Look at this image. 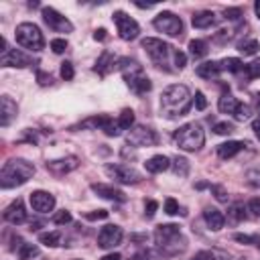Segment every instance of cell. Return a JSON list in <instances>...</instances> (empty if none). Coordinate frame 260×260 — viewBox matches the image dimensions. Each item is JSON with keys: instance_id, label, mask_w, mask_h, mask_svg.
<instances>
[{"instance_id": "6da1fadb", "label": "cell", "mask_w": 260, "mask_h": 260, "mask_svg": "<svg viewBox=\"0 0 260 260\" xmlns=\"http://www.w3.org/2000/svg\"><path fill=\"white\" fill-rule=\"evenodd\" d=\"M160 110H162V114L167 118L185 116L191 110V93H189V87L183 85V83L169 85L160 93Z\"/></svg>"}, {"instance_id": "7a4b0ae2", "label": "cell", "mask_w": 260, "mask_h": 260, "mask_svg": "<svg viewBox=\"0 0 260 260\" xmlns=\"http://www.w3.org/2000/svg\"><path fill=\"white\" fill-rule=\"evenodd\" d=\"M35 175V165L24 160V158H10L4 162L0 171V187L2 189H12L18 185H24L30 177Z\"/></svg>"}, {"instance_id": "3957f363", "label": "cell", "mask_w": 260, "mask_h": 260, "mask_svg": "<svg viewBox=\"0 0 260 260\" xmlns=\"http://www.w3.org/2000/svg\"><path fill=\"white\" fill-rule=\"evenodd\" d=\"M154 242L156 248L165 254V256H177L185 250L187 242L179 230L177 223H162L154 230Z\"/></svg>"}, {"instance_id": "277c9868", "label": "cell", "mask_w": 260, "mask_h": 260, "mask_svg": "<svg viewBox=\"0 0 260 260\" xmlns=\"http://www.w3.org/2000/svg\"><path fill=\"white\" fill-rule=\"evenodd\" d=\"M116 67L122 71L124 81L128 83V87L134 93H146V91H150L152 83L146 77L142 65H138V61H134V59H118V65Z\"/></svg>"}, {"instance_id": "5b68a950", "label": "cell", "mask_w": 260, "mask_h": 260, "mask_svg": "<svg viewBox=\"0 0 260 260\" xmlns=\"http://www.w3.org/2000/svg\"><path fill=\"white\" fill-rule=\"evenodd\" d=\"M175 142L179 148L187 150V152H195L203 146L205 142V132L201 128L199 122H189V124H183L175 134H173Z\"/></svg>"}, {"instance_id": "8992f818", "label": "cell", "mask_w": 260, "mask_h": 260, "mask_svg": "<svg viewBox=\"0 0 260 260\" xmlns=\"http://www.w3.org/2000/svg\"><path fill=\"white\" fill-rule=\"evenodd\" d=\"M16 35V43L28 51H41L45 47V39H43V32L37 24L32 22H20L14 30Z\"/></svg>"}, {"instance_id": "52a82bcc", "label": "cell", "mask_w": 260, "mask_h": 260, "mask_svg": "<svg viewBox=\"0 0 260 260\" xmlns=\"http://www.w3.org/2000/svg\"><path fill=\"white\" fill-rule=\"evenodd\" d=\"M152 24H154L156 30H160V32H165L169 37H179L183 32V20L177 14L167 12V10L160 12V14H156L154 20H152Z\"/></svg>"}, {"instance_id": "ba28073f", "label": "cell", "mask_w": 260, "mask_h": 260, "mask_svg": "<svg viewBox=\"0 0 260 260\" xmlns=\"http://www.w3.org/2000/svg\"><path fill=\"white\" fill-rule=\"evenodd\" d=\"M126 140L132 146H156L158 144L156 132L152 128H148V126H142V124L132 126L130 132L126 134Z\"/></svg>"}, {"instance_id": "9c48e42d", "label": "cell", "mask_w": 260, "mask_h": 260, "mask_svg": "<svg viewBox=\"0 0 260 260\" xmlns=\"http://www.w3.org/2000/svg\"><path fill=\"white\" fill-rule=\"evenodd\" d=\"M114 22H116V28H118L120 39H124V41H134L138 37V32H140L138 22L132 16H128L126 12H122V10H116L114 12Z\"/></svg>"}, {"instance_id": "30bf717a", "label": "cell", "mask_w": 260, "mask_h": 260, "mask_svg": "<svg viewBox=\"0 0 260 260\" xmlns=\"http://www.w3.org/2000/svg\"><path fill=\"white\" fill-rule=\"evenodd\" d=\"M106 173H108L114 181H118V183H122V185H136V183L142 179L136 169H132V167H128V165H120V162H116V165H106Z\"/></svg>"}, {"instance_id": "8fae6325", "label": "cell", "mask_w": 260, "mask_h": 260, "mask_svg": "<svg viewBox=\"0 0 260 260\" xmlns=\"http://www.w3.org/2000/svg\"><path fill=\"white\" fill-rule=\"evenodd\" d=\"M140 45H142V49L148 53V57H150L154 63H158V65H162L165 59H167V55L171 53V45L165 43V41H160V39L146 37V39H142Z\"/></svg>"}, {"instance_id": "7c38bea8", "label": "cell", "mask_w": 260, "mask_h": 260, "mask_svg": "<svg viewBox=\"0 0 260 260\" xmlns=\"http://www.w3.org/2000/svg\"><path fill=\"white\" fill-rule=\"evenodd\" d=\"M43 20H45L47 26L53 28L55 32H71V30H73V24L69 22V18L63 16L61 12H57V10L51 8V6H45V8H43Z\"/></svg>"}, {"instance_id": "4fadbf2b", "label": "cell", "mask_w": 260, "mask_h": 260, "mask_svg": "<svg viewBox=\"0 0 260 260\" xmlns=\"http://www.w3.org/2000/svg\"><path fill=\"white\" fill-rule=\"evenodd\" d=\"M122 238H124L122 228H120V225H114V223H108V225H104V228L100 230V234H98V246L104 248V250H110V248L118 246V244L122 242Z\"/></svg>"}, {"instance_id": "5bb4252c", "label": "cell", "mask_w": 260, "mask_h": 260, "mask_svg": "<svg viewBox=\"0 0 260 260\" xmlns=\"http://www.w3.org/2000/svg\"><path fill=\"white\" fill-rule=\"evenodd\" d=\"M28 201H30V207L37 213H49L55 207V197L51 193H47V191H32Z\"/></svg>"}, {"instance_id": "9a60e30c", "label": "cell", "mask_w": 260, "mask_h": 260, "mask_svg": "<svg viewBox=\"0 0 260 260\" xmlns=\"http://www.w3.org/2000/svg\"><path fill=\"white\" fill-rule=\"evenodd\" d=\"M30 63H35V61L18 49H8L4 55H0V65H4V67H28Z\"/></svg>"}, {"instance_id": "2e32d148", "label": "cell", "mask_w": 260, "mask_h": 260, "mask_svg": "<svg viewBox=\"0 0 260 260\" xmlns=\"http://www.w3.org/2000/svg\"><path fill=\"white\" fill-rule=\"evenodd\" d=\"M2 217H4V221L12 223V225H20V223H24V221H26V209H24V203H22L20 199L12 201V203L4 209Z\"/></svg>"}, {"instance_id": "e0dca14e", "label": "cell", "mask_w": 260, "mask_h": 260, "mask_svg": "<svg viewBox=\"0 0 260 260\" xmlns=\"http://www.w3.org/2000/svg\"><path fill=\"white\" fill-rule=\"evenodd\" d=\"M77 167H79V158H77V156H65V158L49 160V162H47V169H49L53 175H57V177L67 175V173L75 171Z\"/></svg>"}, {"instance_id": "ac0fdd59", "label": "cell", "mask_w": 260, "mask_h": 260, "mask_svg": "<svg viewBox=\"0 0 260 260\" xmlns=\"http://www.w3.org/2000/svg\"><path fill=\"white\" fill-rule=\"evenodd\" d=\"M91 191L98 193L104 199H110V201H120V203L126 201L124 191H120L116 187H110V185H104V183H91Z\"/></svg>"}, {"instance_id": "d6986e66", "label": "cell", "mask_w": 260, "mask_h": 260, "mask_svg": "<svg viewBox=\"0 0 260 260\" xmlns=\"http://www.w3.org/2000/svg\"><path fill=\"white\" fill-rule=\"evenodd\" d=\"M219 22V16L211 10H201V12H195L193 18H191V24L195 28H209V26H215Z\"/></svg>"}, {"instance_id": "ffe728a7", "label": "cell", "mask_w": 260, "mask_h": 260, "mask_svg": "<svg viewBox=\"0 0 260 260\" xmlns=\"http://www.w3.org/2000/svg\"><path fill=\"white\" fill-rule=\"evenodd\" d=\"M14 116H16V104L12 102L10 95H2V100H0V126L6 128Z\"/></svg>"}, {"instance_id": "44dd1931", "label": "cell", "mask_w": 260, "mask_h": 260, "mask_svg": "<svg viewBox=\"0 0 260 260\" xmlns=\"http://www.w3.org/2000/svg\"><path fill=\"white\" fill-rule=\"evenodd\" d=\"M118 65V59H116V55L112 53V51H102V55L98 57V61H95V71L100 73V75H108L114 67Z\"/></svg>"}, {"instance_id": "7402d4cb", "label": "cell", "mask_w": 260, "mask_h": 260, "mask_svg": "<svg viewBox=\"0 0 260 260\" xmlns=\"http://www.w3.org/2000/svg\"><path fill=\"white\" fill-rule=\"evenodd\" d=\"M248 144L244 142V140H228V142H223V144H219L217 146V154H219V158H223V160H228V158H234L240 150H244Z\"/></svg>"}, {"instance_id": "603a6c76", "label": "cell", "mask_w": 260, "mask_h": 260, "mask_svg": "<svg viewBox=\"0 0 260 260\" xmlns=\"http://www.w3.org/2000/svg\"><path fill=\"white\" fill-rule=\"evenodd\" d=\"M203 219H205V223H207L213 232L221 230V228H223V223H225L223 213H221L219 209H215V207H207V209L203 211Z\"/></svg>"}, {"instance_id": "cb8c5ba5", "label": "cell", "mask_w": 260, "mask_h": 260, "mask_svg": "<svg viewBox=\"0 0 260 260\" xmlns=\"http://www.w3.org/2000/svg\"><path fill=\"white\" fill-rule=\"evenodd\" d=\"M169 167H171V158L165 156V154H154V156H150V158L144 162V169H146L148 173H162V171H167Z\"/></svg>"}, {"instance_id": "d4e9b609", "label": "cell", "mask_w": 260, "mask_h": 260, "mask_svg": "<svg viewBox=\"0 0 260 260\" xmlns=\"http://www.w3.org/2000/svg\"><path fill=\"white\" fill-rule=\"evenodd\" d=\"M195 73H197L199 77H203V79H215V77L221 73V65L215 63V61H205V63L197 65Z\"/></svg>"}, {"instance_id": "484cf974", "label": "cell", "mask_w": 260, "mask_h": 260, "mask_svg": "<svg viewBox=\"0 0 260 260\" xmlns=\"http://www.w3.org/2000/svg\"><path fill=\"white\" fill-rule=\"evenodd\" d=\"M110 122H112L110 116L100 114V116H89V118H85V120L79 124V128H102V130H104Z\"/></svg>"}, {"instance_id": "4316f807", "label": "cell", "mask_w": 260, "mask_h": 260, "mask_svg": "<svg viewBox=\"0 0 260 260\" xmlns=\"http://www.w3.org/2000/svg\"><path fill=\"white\" fill-rule=\"evenodd\" d=\"M228 219H230L232 223H240V221L246 219V207H244L242 201H236V203H232V205L228 207Z\"/></svg>"}, {"instance_id": "83f0119b", "label": "cell", "mask_w": 260, "mask_h": 260, "mask_svg": "<svg viewBox=\"0 0 260 260\" xmlns=\"http://www.w3.org/2000/svg\"><path fill=\"white\" fill-rule=\"evenodd\" d=\"M207 43L205 41H201V39H193V41H189V53H191V57L193 59H201V57H205L207 55Z\"/></svg>"}, {"instance_id": "f1b7e54d", "label": "cell", "mask_w": 260, "mask_h": 260, "mask_svg": "<svg viewBox=\"0 0 260 260\" xmlns=\"http://www.w3.org/2000/svg\"><path fill=\"white\" fill-rule=\"evenodd\" d=\"M236 106H238V100H236L230 91H228V93H223V95L219 98V104H217V108H219V112H221V114H234Z\"/></svg>"}, {"instance_id": "f546056e", "label": "cell", "mask_w": 260, "mask_h": 260, "mask_svg": "<svg viewBox=\"0 0 260 260\" xmlns=\"http://www.w3.org/2000/svg\"><path fill=\"white\" fill-rule=\"evenodd\" d=\"M171 167H173V173L177 177H187L189 175V160L185 156H175L173 162H171Z\"/></svg>"}, {"instance_id": "4dcf8cb0", "label": "cell", "mask_w": 260, "mask_h": 260, "mask_svg": "<svg viewBox=\"0 0 260 260\" xmlns=\"http://www.w3.org/2000/svg\"><path fill=\"white\" fill-rule=\"evenodd\" d=\"M219 65H221V71H230V73H238L244 69V63L238 57H225Z\"/></svg>"}, {"instance_id": "1f68e13d", "label": "cell", "mask_w": 260, "mask_h": 260, "mask_svg": "<svg viewBox=\"0 0 260 260\" xmlns=\"http://www.w3.org/2000/svg\"><path fill=\"white\" fill-rule=\"evenodd\" d=\"M258 49H260V45H258L256 39H244V41L238 43V51L244 53V55H254Z\"/></svg>"}, {"instance_id": "d6a6232c", "label": "cell", "mask_w": 260, "mask_h": 260, "mask_svg": "<svg viewBox=\"0 0 260 260\" xmlns=\"http://www.w3.org/2000/svg\"><path fill=\"white\" fill-rule=\"evenodd\" d=\"M39 242H41V244H45V246L55 248V246H59V244H61V232H45V234H41V236H39Z\"/></svg>"}, {"instance_id": "836d02e7", "label": "cell", "mask_w": 260, "mask_h": 260, "mask_svg": "<svg viewBox=\"0 0 260 260\" xmlns=\"http://www.w3.org/2000/svg\"><path fill=\"white\" fill-rule=\"evenodd\" d=\"M234 118H236L238 122L250 120V118H252V108H250L248 104H240V102H238V106H236V110H234Z\"/></svg>"}, {"instance_id": "e575fe53", "label": "cell", "mask_w": 260, "mask_h": 260, "mask_svg": "<svg viewBox=\"0 0 260 260\" xmlns=\"http://www.w3.org/2000/svg\"><path fill=\"white\" fill-rule=\"evenodd\" d=\"M118 124L122 126V130H130V128L134 126V112H132L130 108L122 110V114H120V118H118Z\"/></svg>"}, {"instance_id": "d590c367", "label": "cell", "mask_w": 260, "mask_h": 260, "mask_svg": "<svg viewBox=\"0 0 260 260\" xmlns=\"http://www.w3.org/2000/svg\"><path fill=\"white\" fill-rule=\"evenodd\" d=\"M39 248L37 246H32V244H22L20 246V250H18V258L20 260H30V258H35V256H39Z\"/></svg>"}, {"instance_id": "8d00e7d4", "label": "cell", "mask_w": 260, "mask_h": 260, "mask_svg": "<svg viewBox=\"0 0 260 260\" xmlns=\"http://www.w3.org/2000/svg\"><path fill=\"white\" fill-rule=\"evenodd\" d=\"M244 73H246L248 79L260 77V59H254V61H250L248 65H244Z\"/></svg>"}, {"instance_id": "74e56055", "label": "cell", "mask_w": 260, "mask_h": 260, "mask_svg": "<svg viewBox=\"0 0 260 260\" xmlns=\"http://www.w3.org/2000/svg\"><path fill=\"white\" fill-rule=\"evenodd\" d=\"M213 132H215V134H221V136L232 134V132H234V124H230V122H217V124L213 126Z\"/></svg>"}, {"instance_id": "f35d334b", "label": "cell", "mask_w": 260, "mask_h": 260, "mask_svg": "<svg viewBox=\"0 0 260 260\" xmlns=\"http://www.w3.org/2000/svg\"><path fill=\"white\" fill-rule=\"evenodd\" d=\"M71 221V213L69 211H57L55 215H53V223H57V225H65V223H69Z\"/></svg>"}, {"instance_id": "ab89813d", "label": "cell", "mask_w": 260, "mask_h": 260, "mask_svg": "<svg viewBox=\"0 0 260 260\" xmlns=\"http://www.w3.org/2000/svg\"><path fill=\"white\" fill-rule=\"evenodd\" d=\"M173 61H175V67H177V69H183V67L187 65V55L177 49V51H173Z\"/></svg>"}, {"instance_id": "60d3db41", "label": "cell", "mask_w": 260, "mask_h": 260, "mask_svg": "<svg viewBox=\"0 0 260 260\" xmlns=\"http://www.w3.org/2000/svg\"><path fill=\"white\" fill-rule=\"evenodd\" d=\"M211 193L215 195V199L219 203H228V193H225V189L221 185H211Z\"/></svg>"}, {"instance_id": "b9f144b4", "label": "cell", "mask_w": 260, "mask_h": 260, "mask_svg": "<svg viewBox=\"0 0 260 260\" xmlns=\"http://www.w3.org/2000/svg\"><path fill=\"white\" fill-rule=\"evenodd\" d=\"M234 240L240 242V244H260V238L258 236H248V234H236Z\"/></svg>"}, {"instance_id": "7bdbcfd3", "label": "cell", "mask_w": 260, "mask_h": 260, "mask_svg": "<svg viewBox=\"0 0 260 260\" xmlns=\"http://www.w3.org/2000/svg\"><path fill=\"white\" fill-rule=\"evenodd\" d=\"M73 75H75V71H73V65H71L69 61L61 63V77H63L65 81H69V79H73Z\"/></svg>"}, {"instance_id": "ee69618b", "label": "cell", "mask_w": 260, "mask_h": 260, "mask_svg": "<svg viewBox=\"0 0 260 260\" xmlns=\"http://www.w3.org/2000/svg\"><path fill=\"white\" fill-rule=\"evenodd\" d=\"M215 256H217L215 250H201L195 256H191V260H215Z\"/></svg>"}, {"instance_id": "f6af8a7d", "label": "cell", "mask_w": 260, "mask_h": 260, "mask_svg": "<svg viewBox=\"0 0 260 260\" xmlns=\"http://www.w3.org/2000/svg\"><path fill=\"white\" fill-rule=\"evenodd\" d=\"M104 132H106L108 136H118V134L122 132V126L118 124V120H112V122H110V124L104 128Z\"/></svg>"}, {"instance_id": "bcb514c9", "label": "cell", "mask_w": 260, "mask_h": 260, "mask_svg": "<svg viewBox=\"0 0 260 260\" xmlns=\"http://www.w3.org/2000/svg\"><path fill=\"white\" fill-rule=\"evenodd\" d=\"M248 211L254 215V217H260V197H252L248 201Z\"/></svg>"}, {"instance_id": "7dc6e473", "label": "cell", "mask_w": 260, "mask_h": 260, "mask_svg": "<svg viewBox=\"0 0 260 260\" xmlns=\"http://www.w3.org/2000/svg\"><path fill=\"white\" fill-rule=\"evenodd\" d=\"M51 49H53V53H63L65 49H67V41L65 39H53L51 41Z\"/></svg>"}, {"instance_id": "c3c4849f", "label": "cell", "mask_w": 260, "mask_h": 260, "mask_svg": "<svg viewBox=\"0 0 260 260\" xmlns=\"http://www.w3.org/2000/svg\"><path fill=\"white\" fill-rule=\"evenodd\" d=\"M246 181L252 187H260V171H248L246 173Z\"/></svg>"}, {"instance_id": "681fc988", "label": "cell", "mask_w": 260, "mask_h": 260, "mask_svg": "<svg viewBox=\"0 0 260 260\" xmlns=\"http://www.w3.org/2000/svg\"><path fill=\"white\" fill-rule=\"evenodd\" d=\"M165 211H167L169 215H175V213H179V203H177L173 197H169V199L165 201Z\"/></svg>"}, {"instance_id": "f907efd6", "label": "cell", "mask_w": 260, "mask_h": 260, "mask_svg": "<svg viewBox=\"0 0 260 260\" xmlns=\"http://www.w3.org/2000/svg\"><path fill=\"white\" fill-rule=\"evenodd\" d=\"M242 16V8H225L223 10V18L228 20H238Z\"/></svg>"}, {"instance_id": "816d5d0a", "label": "cell", "mask_w": 260, "mask_h": 260, "mask_svg": "<svg viewBox=\"0 0 260 260\" xmlns=\"http://www.w3.org/2000/svg\"><path fill=\"white\" fill-rule=\"evenodd\" d=\"M195 108H197L199 112H203V110L207 108V100H205V95H203L201 91H195Z\"/></svg>"}, {"instance_id": "f5cc1de1", "label": "cell", "mask_w": 260, "mask_h": 260, "mask_svg": "<svg viewBox=\"0 0 260 260\" xmlns=\"http://www.w3.org/2000/svg\"><path fill=\"white\" fill-rule=\"evenodd\" d=\"M85 217H87L89 221H95V219H106V217H108V211H106V209H98V211L85 213Z\"/></svg>"}, {"instance_id": "db71d44e", "label": "cell", "mask_w": 260, "mask_h": 260, "mask_svg": "<svg viewBox=\"0 0 260 260\" xmlns=\"http://www.w3.org/2000/svg\"><path fill=\"white\" fill-rule=\"evenodd\" d=\"M37 81H39L41 85H49V83L53 81V77H51V73H45V71H37Z\"/></svg>"}, {"instance_id": "11a10c76", "label": "cell", "mask_w": 260, "mask_h": 260, "mask_svg": "<svg viewBox=\"0 0 260 260\" xmlns=\"http://www.w3.org/2000/svg\"><path fill=\"white\" fill-rule=\"evenodd\" d=\"M156 209H158V203L154 199H148L146 201V217H152L156 213Z\"/></svg>"}, {"instance_id": "9f6ffc18", "label": "cell", "mask_w": 260, "mask_h": 260, "mask_svg": "<svg viewBox=\"0 0 260 260\" xmlns=\"http://www.w3.org/2000/svg\"><path fill=\"white\" fill-rule=\"evenodd\" d=\"M130 260H152V256H150L148 252H136Z\"/></svg>"}, {"instance_id": "6f0895ef", "label": "cell", "mask_w": 260, "mask_h": 260, "mask_svg": "<svg viewBox=\"0 0 260 260\" xmlns=\"http://www.w3.org/2000/svg\"><path fill=\"white\" fill-rule=\"evenodd\" d=\"M252 130H254V134H256V136H258V140H260V118L252 120Z\"/></svg>"}, {"instance_id": "680465c9", "label": "cell", "mask_w": 260, "mask_h": 260, "mask_svg": "<svg viewBox=\"0 0 260 260\" xmlns=\"http://www.w3.org/2000/svg\"><path fill=\"white\" fill-rule=\"evenodd\" d=\"M93 39H95V41H104V39H106V28H98V30L93 32Z\"/></svg>"}, {"instance_id": "91938a15", "label": "cell", "mask_w": 260, "mask_h": 260, "mask_svg": "<svg viewBox=\"0 0 260 260\" xmlns=\"http://www.w3.org/2000/svg\"><path fill=\"white\" fill-rule=\"evenodd\" d=\"M102 260H122V256L118 252H112V254H106Z\"/></svg>"}, {"instance_id": "94428289", "label": "cell", "mask_w": 260, "mask_h": 260, "mask_svg": "<svg viewBox=\"0 0 260 260\" xmlns=\"http://www.w3.org/2000/svg\"><path fill=\"white\" fill-rule=\"evenodd\" d=\"M254 10H256V14H258V18H260V0L254 4Z\"/></svg>"}, {"instance_id": "6125c7cd", "label": "cell", "mask_w": 260, "mask_h": 260, "mask_svg": "<svg viewBox=\"0 0 260 260\" xmlns=\"http://www.w3.org/2000/svg\"><path fill=\"white\" fill-rule=\"evenodd\" d=\"M256 108H258V114H260V93L256 95Z\"/></svg>"}]
</instances>
